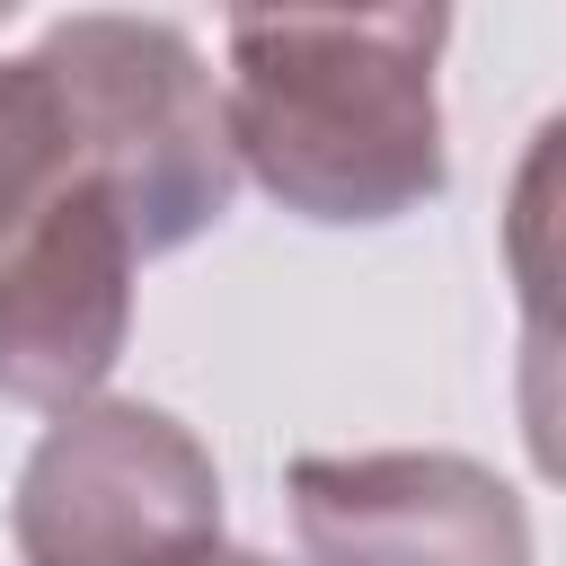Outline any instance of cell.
Masks as SVG:
<instances>
[{
	"instance_id": "1",
	"label": "cell",
	"mask_w": 566,
	"mask_h": 566,
	"mask_svg": "<svg viewBox=\"0 0 566 566\" xmlns=\"http://www.w3.org/2000/svg\"><path fill=\"white\" fill-rule=\"evenodd\" d=\"M442 9H239L230 159L301 221L354 230L442 195Z\"/></svg>"
},
{
	"instance_id": "2",
	"label": "cell",
	"mask_w": 566,
	"mask_h": 566,
	"mask_svg": "<svg viewBox=\"0 0 566 566\" xmlns=\"http://www.w3.org/2000/svg\"><path fill=\"white\" fill-rule=\"evenodd\" d=\"M35 71L53 88L71 168L115 203L133 256H168L230 212L239 159L186 27L80 9L35 35Z\"/></svg>"
},
{
	"instance_id": "3",
	"label": "cell",
	"mask_w": 566,
	"mask_h": 566,
	"mask_svg": "<svg viewBox=\"0 0 566 566\" xmlns=\"http://www.w3.org/2000/svg\"><path fill=\"white\" fill-rule=\"evenodd\" d=\"M9 539L27 566H203L221 548V469L168 407L88 398L27 451Z\"/></svg>"
},
{
	"instance_id": "4",
	"label": "cell",
	"mask_w": 566,
	"mask_h": 566,
	"mask_svg": "<svg viewBox=\"0 0 566 566\" xmlns=\"http://www.w3.org/2000/svg\"><path fill=\"white\" fill-rule=\"evenodd\" d=\"M133 265L115 203L71 168L0 239V398L44 416L88 407L133 336Z\"/></svg>"
},
{
	"instance_id": "5",
	"label": "cell",
	"mask_w": 566,
	"mask_h": 566,
	"mask_svg": "<svg viewBox=\"0 0 566 566\" xmlns=\"http://www.w3.org/2000/svg\"><path fill=\"white\" fill-rule=\"evenodd\" d=\"M310 566H531L522 495L460 451H336L283 478Z\"/></svg>"
},
{
	"instance_id": "6",
	"label": "cell",
	"mask_w": 566,
	"mask_h": 566,
	"mask_svg": "<svg viewBox=\"0 0 566 566\" xmlns=\"http://www.w3.org/2000/svg\"><path fill=\"white\" fill-rule=\"evenodd\" d=\"M71 177V150H62V115H53V88L35 71V53L0 62V239Z\"/></svg>"
},
{
	"instance_id": "7",
	"label": "cell",
	"mask_w": 566,
	"mask_h": 566,
	"mask_svg": "<svg viewBox=\"0 0 566 566\" xmlns=\"http://www.w3.org/2000/svg\"><path fill=\"white\" fill-rule=\"evenodd\" d=\"M203 566H274V557H256V548H212Z\"/></svg>"
}]
</instances>
